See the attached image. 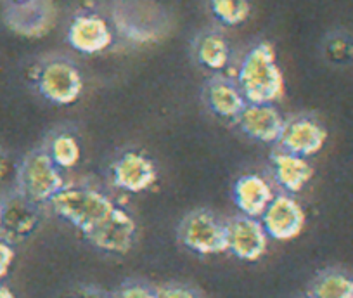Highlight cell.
<instances>
[{
  "mask_svg": "<svg viewBox=\"0 0 353 298\" xmlns=\"http://www.w3.org/2000/svg\"><path fill=\"white\" fill-rule=\"evenodd\" d=\"M237 86L253 104H274L284 94V77L269 42L254 46L244 56L237 74Z\"/></svg>",
  "mask_w": 353,
  "mask_h": 298,
  "instance_id": "obj_1",
  "label": "cell"
},
{
  "mask_svg": "<svg viewBox=\"0 0 353 298\" xmlns=\"http://www.w3.org/2000/svg\"><path fill=\"white\" fill-rule=\"evenodd\" d=\"M49 203L61 219L83 235L106 219L117 206L104 192L81 186H64Z\"/></svg>",
  "mask_w": 353,
  "mask_h": 298,
  "instance_id": "obj_2",
  "label": "cell"
},
{
  "mask_svg": "<svg viewBox=\"0 0 353 298\" xmlns=\"http://www.w3.org/2000/svg\"><path fill=\"white\" fill-rule=\"evenodd\" d=\"M59 170L47 151L30 153L18 172L19 195L35 205L49 203L66 186Z\"/></svg>",
  "mask_w": 353,
  "mask_h": 298,
  "instance_id": "obj_3",
  "label": "cell"
},
{
  "mask_svg": "<svg viewBox=\"0 0 353 298\" xmlns=\"http://www.w3.org/2000/svg\"><path fill=\"white\" fill-rule=\"evenodd\" d=\"M179 236L185 248L199 255H216L227 252L225 223L220 222L212 212L206 210L189 213L182 220Z\"/></svg>",
  "mask_w": 353,
  "mask_h": 298,
  "instance_id": "obj_4",
  "label": "cell"
},
{
  "mask_svg": "<svg viewBox=\"0 0 353 298\" xmlns=\"http://www.w3.org/2000/svg\"><path fill=\"white\" fill-rule=\"evenodd\" d=\"M39 90L47 101L54 104L74 103L83 89L80 71L74 64L64 59H54L43 64L39 71Z\"/></svg>",
  "mask_w": 353,
  "mask_h": 298,
  "instance_id": "obj_5",
  "label": "cell"
},
{
  "mask_svg": "<svg viewBox=\"0 0 353 298\" xmlns=\"http://www.w3.org/2000/svg\"><path fill=\"white\" fill-rule=\"evenodd\" d=\"M87 239L96 248L108 253H127L134 246L137 236V223L128 212L114 206L113 212L85 232Z\"/></svg>",
  "mask_w": 353,
  "mask_h": 298,
  "instance_id": "obj_6",
  "label": "cell"
},
{
  "mask_svg": "<svg viewBox=\"0 0 353 298\" xmlns=\"http://www.w3.org/2000/svg\"><path fill=\"white\" fill-rule=\"evenodd\" d=\"M227 252L246 262L261 259L269 246V235L260 219L241 215L225 223Z\"/></svg>",
  "mask_w": 353,
  "mask_h": 298,
  "instance_id": "obj_7",
  "label": "cell"
},
{
  "mask_svg": "<svg viewBox=\"0 0 353 298\" xmlns=\"http://www.w3.org/2000/svg\"><path fill=\"white\" fill-rule=\"evenodd\" d=\"M260 220L269 238L276 241H290L303 231L305 212L296 199L279 195L270 201Z\"/></svg>",
  "mask_w": 353,
  "mask_h": 298,
  "instance_id": "obj_8",
  "label": "cell"
},
{
  "mask_svg": "<svg viewBox=\"0 0 353 298\" xmlns=\"http://www.w3.org/2000/svg\"><path fill=\"white\" fill-rule=\"evenodd\" d=\"M6 23L19 35L40 37L54 25V9L49 0L11 2L6 11Z\"/></svg>",
  "mask_w": 353,
  "mask_h": 298,
  "instance_id": "obj_9",
  "label": "cell"
},
{
  "mask_svg": "<svg viewBox=\"0 0 353 298\" xmlns=\"http://www.w3.org/2000/svg\"><path fill=\"white\" fill-rule=\"evenodd\" d=\"M237 123L248 137L265 144H272L279 142L286 120L274 108V104L248 103L243 113L237 117Z\"/></svg>",
  "mask_w": 353,
  "mask_h": 298,
  "instance_id": "obj_10",
  "label": "cell"
},
{
  "mask_svg": "<svg viewBox=\"0 0 353 298\" xmlns=\"http://www.w3.org/2000/svg\"><path fill=\"white\" fill-rule=\"evenodd\" d=\"M325 141H327V132L321 123L312 118H294L284 125L279 144L283 151L308 158L317 155L324 148Z\"/></svg>",
  "mask_w": 353,
  "mask_h": 298,
  "instance_id": "obj_11",
  "label": "cell"
},
{
  "mask_svg": "<svg viewBox=\"0 0 353 298\" xmlns=\"http://www.w3.org/2000/svg\"><path fill=\"white\" fill-rule=\"evenodd\" d=\"M68 42L74 50L97 54L106 50L113 42V33L106 19L97 14H80L68 28Z\"/></svg>",
  "mask_w": 353,
  "mask_h": 298,
  "instance_id": "obj_12",
  "label": "cell"
},
{
  "mask_svg": "<svg viewBox=\"0 0 353 298\" xmlns=\"http://www.w3.org/2000/svg\"><path fill=\"white\" fill-rule=\"evenodd\" d=\"M156 167L148 157L141 153L121 155L113 165V181L117 188L128 192H142L156 182Z\"/></svg>",
  "mask_w": 353,
  "mask_h": 298,
  "instance_id": "obj_13",
  "label": "cell"
},
{
  "mask_svg": "<svg viewBox=\"0 0 353 298\" xmlns=\"http://www.w3.org/2000/svg\"><path fill=\"white\" fill-rule=\"evenodd\" d=\"M39 226V213L35 203L18 195L4 203V219L0 228V238L8 243H18L28 238Z\"/></svg>",
  "mask_w": 353,
  "mask_h": 298,
  "instance_id": "obj_14",
  "label": "cell"
},
{
  "mask_svg": "<svg viewBox=\"0 0 353 298\" xmlns=\"http://www.w3.org/2000/svg\"><path fill=\"white\" fill-rule=\"evenodd\" d=\"M274 198L272 186L256 174L243 175L234 186V201L246 217L260 219Z\"/></svg>",
  "mask_w": 353,
  "mask_h": 298,
  "instance_id": "obj_15",
  "label": "cell"
},
{
  "mask_svg": "<svg viewBox=\"0 0 353 298\" xmlns=\"http://www.w3.org/2000/svg\"><path fill=\"white\" fill-rule=\"evenodd\" d=\"M272 165L277 184L288 192L301 191L314 177V167L308 163L307 158L283 149L272 155Z\"/></svg>",
  "mask_w": 353,
  "mask_h": 298,
  "instance_id": "obj_16",
  "label": "cell"
},
{
  "mask_svg": "<svg viewBox=\"0 0 353 298\" xmlns=\"http://www.w3.org/2000/svg\"><path fill=\"white\" fill-rule=\"evenodd\" d=\"M206 101L216 117L225 120H237L248 101L241 92L239 86L227 79H215L206 87Z\"/></svg>",
  "mask_w": 353,
  "mask_h": 298,
  "instance_id": "obj_17",
  "label": "cell"
},
{
  "mask_svg": "<svg viewBox=\"0 0 353 298\" xmlns=\"http://www.w3.org/2000/svg\"><path fill=\"white\" fill-rule=\"evenodd\" d=\"M196 56L205 68L220 71L229 64L230 50L225 39L220 33H206L199 39L198 47H196Z\"/></svg>",
  "mask_w": 353,
  "mask_h": 298,
  "instance_id": "obj_18",
  "label": "cell"
},
{
  "mask_svg": "<svg viewBox=\"0 0 353 298\" xmlns=\"http://www.w3.org/2000/svg\"><path fill=\"white\" fill-rule=\"evenodd\" d=\"M50 160L61 168V170H70V168L77 167L81 157L80 142L77 137L71 134H57L56 137L50 141L49 149H47Z\"/></svg>",
  "mask_w": 353,
  "mask_h": 298,
  "instance_id": "obj_19",
  "label": "cell"
},
{
  "mask_svg": "<svg viewBox=\"0 0 353 298\" xmlns=\"http://www.w3.org/2000/svg\"><path fill=\"white\" fill-rule=\"evenodd\" d=\"M310 298H353V279L341 272H325L310 290Z\"/></svg>",
  "mask_w": 353,
  "mask_h": 298,
  "instance_id": "obj_20",
  "label": "cell"
},
{
  "mask_svg": "<svg viewBox=\"0 0 353 298\" xmlns=\"http://www.w3.org/2000/svg\"><path fill=\"white\" fill-rule=\"evenodd\" d=\"M210 9L220 23L227 26H237L250 16L248 0H210Z\"/></svg>",
  "mask_w": 353,
  "mask_h": 298,
  "instance_id": "obj_21",
  "label": "cell"
},
{
  "mask_svg": "<svg viewBox=\"0 0 353 298\" xmlns=\"http://www.w3.org/2000/svg\"><path fill=\"white\" fill-rule=\"evenodd\" d=\"M113 298H158L156 297V290L145 286V284L130 283L125 284L123 288L118 290V293Z\"/></svg>",
  "mask_w": 353,
  "mask_h": 298,
  "instance_id": "obj_22",
  "label": "cell"
},
{
  "mask_svg": "<svg viewBox=\"0 0 353 298\" xmlns=\"http://www.w3.org/2000/svg\"><path fill=\"white\" fill-rule=\"evenodd\" d=\"M156 297L158 298H199L194 290L185 286H179V284H170V286L159 288V290H156Z\"/></svg>",
  "mask_w": 353,
  "mask_h": 298,
  "instance_id": "obj_23",
  "label": "cell"
},
{
  "mask_svg": "<svg viewBox=\"0 0 353 298\" xmlns=\"http://www.w3.org/2000/svg\"><path fill=\"white\" fill-rule=\"evenodd\" d=\"M12 260H14V250H12L11 243L0 238V281L8 276L9 269L12 266Z\"/></svg>",
  "mask_w": 353,
  "mask_h": 298,
  "instance_id": "obj_24",
  "label": "cell"
},
{
  "mask_svg": "<svg viewBox=\"0 0 353 298\" xmlns=\"http://www.w3.org/2000/svg\"><path fill=\"white\" fill-rule=\"evenodd\" d=\"M73 298H113V297H110V295L104 293V291L97 290V288L88 286V288H80V290L73 295Z\"/></svg>",
  "mask_w": 353,
  "mask_h": 298,
  "instance_id": "obj_25",
  "label": "cell"
},
{
  "mask_svg": "<svg viewBox=\"0 0 353 298\" xmlns=\"http://www.w3.org/2000/svg\"><path fill=\"white\" fill-rule=\"evenodd\" d=\"M0 298H16V297L8 286H2V284H0Z\"/></svg>",
  "mask_w": 353,
  "mask_h": 298,
  "instance_id": "obj_26",
  "label": "cell"
},
{
  "mask_svg": "<svg viewBox=\"0 0 353 298\" xmlns=\"http://www.w3.org/2000/svg\"><path fill=\"white\" fill-rule=\"evenodd\" d=\"M2 219H4V203L0 201V228H2Z\"/></svg>",
  "mask_w": 353,
  "mask_h": 298,
  "instance_id": "obj_27",
  "label": "cell"
},
{
  "mask_svg": "<svg viewBox=\"0 0 353 298\" xmlns=\"http://www.w3.org/2000/svg\"><path fill=\"white\" fill-rule=\"evenodd\" d=\"M11 2H25V0H11Z\"/></svg>",
  "mask_w": 353,
  "mask_h": 298,
  "instance_id": "obj_28",
  "label": "cell"
}]
</instances>
